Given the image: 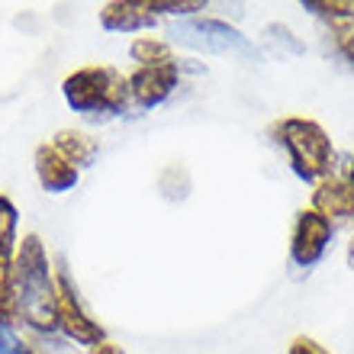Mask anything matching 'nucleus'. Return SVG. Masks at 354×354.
<instances>
[{
    "label": "nucleus",
    "mask_w": 354,
    "mask_h": 354,
    "mask_svg": "<svg viewBox=\"0 0 354 354\" xmlns=\"http://www.w3.org/2000/svg\"><path fill=\"white\" fill-rule=\"evenodd\" d=\"M13 290H17L19 326L32 335H58V277L46 242L36 232L19 239L13 258Z\"/></svg>",
    "instance_id": "obj_1"
},
{
    "label": "nucleus",
    "mask_w": 354,
    "mask_h": 354,
    "mask_svg": "<svg viewBox=\"0 0 354 354\" xmlns=\"http://www.w3.org/2000/svg\"><path fill=\"white\" fill-rule=\"evenodd\" d=\"M62 97L68 110L91 122H106L132 110L126 75L113 65H84L75 68L62 81Z\"/></svg>",
    "instance_id": "obj_2"
},
{
    "label": "nucleus",
    "mask_w": 354,
    "mask_h": 354,
    "mask_svg": "<svg viewBox=\"0 0 354 354\" xmlns=\"http://www.w3.org/2000/svg\"><path fill=\"white\" fill-rule=\"evenodd\" d=\"M270 139L277 149H283L290 171L303 184L316 187L322 177L335 174V145L322 122L309 116H283L270 122Z\"/></svg>",
    "instance_id": "obj_3"
},
{
    "label": "nucleus",
    "mask_w": 354,
    "mask_h": 354,
    "mask_svg": "<svg viewBox=\"0 0 354 354\" xmlns=\"http://www.w3.org/2000/svg\"><path fill=\"white\" fill-rule=\"evenodd\" d=\"M171 36L177 42H184L190 48H200V52H216V55H245L252 58L258 55V48L242 29L229 26L225 19L216 17H190L174 23Z\"/></svg>",
    "instance_id": "obj_4"
},
{
    "label": "nucleus",
    "mask_w": 354,
    "mask_h": 354,
    "mask_svg": "<svg viewBox=\"0 0 354 354\" xmlns=\"http://www.w3.org/2000/svg\"><path fill=\"white\" fill-rule=\"evenodd\" d=\"M55 277H58V335L68 338L71 345H81V348H91V345H97V342H103L106 332H103L100 322L87 313L84 299L77 293L75 280H71L65 264L55 268Z\"/></svg>",
    "instance_id": "obj_5"
},
{
    "label": "nucleus",
    "mask_w": 354,
    "mask_h": 354,
    "mask_svg": "<svg viewBox=\"0 0 354 354\" xmlns=\"http://www.w3.org/2000/svg\"><path fill=\"white\" fill-rule=\"evenodd\" d=\"M332 239H335V225L328 223L326 216H319L316 209L303 206L293 219V229H290V264L299 270L316 268L328 254Z\"/></svg>",
    "instance_id": "obj_6"
},
{
    "label": "nucleus",
    "mask_w": 354,
    "mask_h": 354,
    "mask_svg": "<svg viewBox=\"0 0 354 354\" xmlns=\"http://www.w3.org/2000/svg\"><path fill=\"white\" fill-rule=\"evenodd\" d=\"M184 77V65L171 62V65H155V68H132L126 75V87H129V103L132 110H158L161 103H168L174 91L180 87Z\"/></svg>",
    "instance_id": "obj_7"
},
{
    "label": "nucleus",
    "mask_w": 354,
    "mask_h": 354,
    "mask_svg": "<svg viewBox=\"0 0 354 354\" xmlns=\"http://www.w3.org/2000/svg\"><path fill=\"white\" fill-rule=\"evenodd\" d=\"M309 209H316L319 216H326L335 229L345 223H354V194H351V187H348L345 174L335 171V174L322 177V180L313 187Z\"/></svg>",
    "instance_id": "obj_8"
},
{
    "label": "nucleus",
    "mask_w": 354,
    "mask_h": 354,
    "mask_svg": "<svg viewBox=\"0 0 354 354\" xmlns=\"http://www.w3.org/2000/svg\"><path fill=\"white\" fill-rule=\"evenodd\" d=\"M32 171H36V180L46 194H68V190H75L77 180H81V171H77L52 142L36 145V151H32Z\"/></svg>",
    "instance_id": "obj_9"
},
{
    "label": "nucleus",
    "mask_w": 354,
    "mask_h": 354,
    "mask_svg": "<svg viewBox=\"0 0 354 354\" xmlns=\"http://www.w3.org/2000/svg\"><path fill=\"white\" fill-rule=\"evenodd\" d=\"M155 23H158V17H151L142 0H110L100 7V26L106 32L132 36V32L155 29Z\"/></svg>",
    "instance_id": "obj_10"
},
{
    "label": "nucleus",
    "mask_w": 354,
    "mask_h": 354,
    "mask_svg": "<svg viewBox=\"0 0 354 354\" xmlns=\"http://www.w3.org/2000/svg\"><path fill=\"white\" fill-rule=\"evenodd\" d=\"M52 145H55L77 171L91 168V165H97V158H100V142L84 129H58Z\"/></svg>",
    "instance_id": "obj_11"
},
{
    "label": "nucleus",
    "mask_w": 354,
    "mask_h": 354,
    "mask_svg": "<svg viewBox=\"0 0 354 354\" xmlns=\"http://www.w3.org/2000/svg\"><path fill=\"white\" fill-rule=\"evenodd\" d=\"M129 58L136 62V68H155V65H171V62H177L171 42L168 39H158V36H136L129 42Z\"/></svg>",
    "instance_id": "obj_12"
},
{
    "label": "nucleus",
    "mask_w": 354,
    "mask_h": 354,
    "mask_svg": "<svg viewBox=\"0 0 354 354\" xmlns=\"http://www.w3.org/2000/svg\"><path fill=\"white\" fill-rule=\"evenodd\" d=\"M299 7L309 17L322 19L326 26H338V23H351L354 19V0H303Z\"/></svg>",
    "instance_id": "obj_13"
},
{
    "label": "nucleus",
    "mask_w": 354,
    "mask_h": 354,
    "mask_svg": "<svg viewBox=\"0 0 354 354\" xmlns=\"http://www.w3.org/2000/svg\"><path fill=\"white\" fill-rule=\"evenodd\" d=\"M19 248V209L7 194H0V254H17Z\"/></svg>",
    "instance_id": "obj_14"
},
{
    "label": "nucleus",
    "mask_w": 354,
    "mask_h": 354,
    "mask_svg": "<svg viewBox=\"0 0 354 354\" xmlns=\"http://www.w3.org/2000/svg\"><path fill=\"white\" fill-rule=\"evenodd\" d=\"M145 10L151 17H180V19H190V17H200L206 10L203 0H142Z\"/></svg>",
    "instance_id": "obj_15"
},
{
    "label": "nucleus",
    "mask_w": 354,
    "mask_h": 354,
    "mask_svg": "<svg viewBox=\"0 0 354 354\" xmlns=\"http://www.w3.org/2000/svg\"><path fill=\"white\" fill-rule=\"evenodd\" d=\"M326 29H328L326 36L332 52L354 71V19L351 23H338V26H326Z\"/></svg>",
    "instance_id": "obj_16"
},
{
    "label": "nucleus",
    "mask_w": 354,
    "mask_h": 354,
    "mask_svg": "<svg viewBox=\"0 0 354 354\" xmlns=\"http://www.w3.org/2000/svg\"><path fill=\"white\" fill-rule=\"evenodd\" d=\"M26 335L19 332V326H7L0 322V354H23Z\"/></svg>",
    "instance_id": "obj_17"
},
{
    "label": "nucleus",
    "mask_w": 354,
    "mask_h": 354,
    "mask_svg": "<svg viewBox=\"0 0 354 354\" xmlns=\"http://www.w3.org/2000/svg\"><path fill=\"white\" fill-rule=\"evenodd\" d=\"M287 354H332L322 342H316V338L309 335H297L293 342L287 345Z\"/></svg>",
    "instance_id": "obj_18"
},
{
    "label": "nucleus",
    "mask_w": 354,
    "mask_h": 354,
    "mask_svg": "<svg viewBox=\"0 0 354 354\" xmlns=\"http://www.w3.org/2000/svg\"><path fill=\"white\" fill-rule=\"evenodd\" d=\"M87 354H126V348L116 345L113 338H103V342H97V345L87 348Z\"/></svg>",
    "instance_id": "obj_19"
},
{
    "label": "nucleus",
    "mask_w": 354,
    "mask_h": 354,
    "mask_svg": "<svg viewBox=\"0 0 354 354\" xmlns=\"http://www.w3.org/2000/svg\"><path fill=\"white\" fill-rule=\"evenodd\" d=\"M23 354H48V351H46V345L39 342V335H32V332H29L26 345H23Z\"/></svg>",
    "instance_id": "obj_20"
},
{
    "label": "nucleus",
    "mask_w": 354,
    "mask_h": 354,
    "mask_svg": "<svg viewBox=\"0 0 354 354\" xmlns=\"http://www.w3.org/2000/svg\"><path fill=\"white\" fill-rule=\"evenodd\" d=\"M345 261H348V268L354 270V235L348 239V248H345Z\"/></svg>",
    "instance_id": "obj_21"
},
{
    "label": "nucleus",
    "mask_w": 354,
    "mask_h": 354,
    "mask_svg": "<svg viewBox=\"0 0 354 354\" xmlns=\"http://www.w3.org/2000/svg\"><path fill=\"white\" fill-rule=\"evenodd\" d=\"M345 180H348V187H351V194H354V158L348 161V168H345Z\"/></svg>",
    "instance_id": "obj_22"
}]
</instances>
